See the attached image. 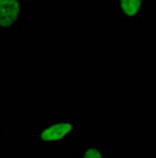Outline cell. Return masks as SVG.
I'll list each match as a JSON object with an SVG mask.
<instances>
[{"label": "cell", "instance_id": "obj_4", "mask_svg": "<svg viewBox=\"0 0 156 158\" xmlns=\"http://www.w3.org/2000/svg\"><path fill=\"white\" fill-rule=\"evenodd\" d=\"M74 158H112V152L107 144L85 142L74 147Z\"/></svg>", "mask_w": 156, "mask_h": 158}, {"label": "cell", "instance_id": "obj_2", "mask_svg": "<svg viewBox=\"0 0 156 158\" xmlns=\"http://www.w3.org/2000/svg\"><path fill=\"white\" fill-rule=\"evenodd\" d=\"M32 0H0V33L21 32L32 18Z\"/></svg>", "mask_w": 156, "mask_h": 158}, {"label": "cell", "instance_id": "obj_3", "mask_svg": "<svg viewBox=\"0 0 156 158\" xmlns=\"http://www.w3.org/2000/svg\"><path fill=\"white\" fill-rule=\"evenodd\" d=\"M112 16L122 22L142 24L148 18V0H109Z\"/></svg>", "mask_w": 156, "mask_h": 158}, {"label": "cell", "instance_id": "obj_1", "mask_svg": "<svg viewBox=\"0 0 156 158\" xmlns=\"http://www.w3.org/2000/svg\"><path fill=\"white\" fill-rule=\"evenodd\" d=\"M82 127L81 118L47 115L32 123V142L44 149H63L81 135Z\"/></svg>", "mask_w": 156, "mask_h": 158}]
</instances>
